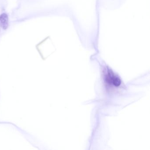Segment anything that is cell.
I'll return each instance as SVG.
<instances>
[{"label":"cell","instance_id":"6da1fadb","mask_svg":"<svg viewBox=\"0 0 150 150\" xmlns=\"http://www.w3.org/2000/svg\"><path fill=\"white\" fill-rule=\"evenodd\" d=\"M104 76L106 84L110 87L117 88L122 84L121 79L110 69H106Z\"/></svg>","mask_w":150,"mask_h":150},{"label":"cell","instance_id":"7a4b0ae2","mask_svg":"<svg viewBox=\"0 0 150 150\" xmlns=\"http://www.w3.org/2000/svg\"><path fill=\"white\" fill-rule=\"evenodd\" d=\"M8 17L6 14L3 13L0 16V27L6 29L8 26Z\"/></svg>","mask_w":150,"mask_h":150}]
</instances>
